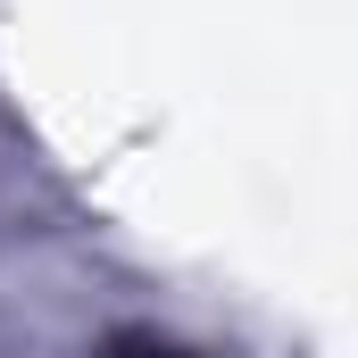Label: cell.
<instances>
[{
	"instance_id": "obj_1",
	"label": "cell",
	"mask_w": 358,
	"mask_h": 358,
	"mask_svg": "<svg viewBox=\"0 0 358 358\" xmlns=\"http://www.w3.org/2000/svg\"><path fill=\"white\" fill-rule=\"evenodd\" d=\"M117 358H176V350H150V342H142V350H117Z\"/></svg>"
}]
</instances>
